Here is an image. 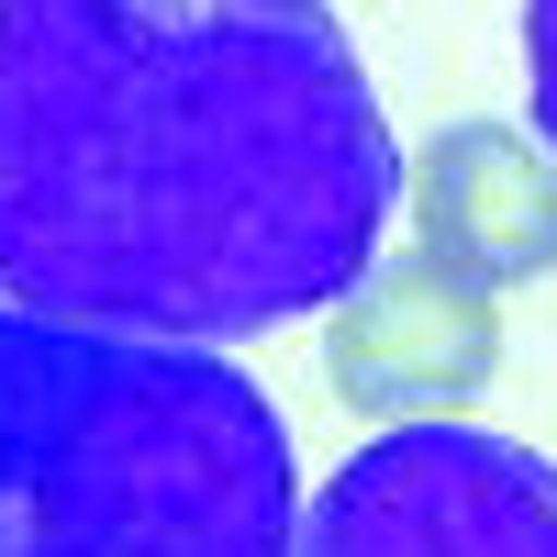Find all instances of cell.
<instances>
[{
	"label": "cell",
	"instance_id": "obj_4",
	"mask_svg": "<svg viewBox=\"0 0 557 557\" xmlns=\"http://www.w3.org/2000/svg\"><path fill=\"white\" fill-rule=\"evenodd\" d=\"M323 368L357 412L380 424H424L457 412L502 380V290H480L469 268H446L424 246H380L335 301H323Z\"/></svg>",
	"mask_w": 557,
	"mask_h": 557
},
{
	"label": "cell",
	"instance_id": "obj_6",
	"mask_svg": "<svg viewBox=\"0 0 557 557\" xmlns=\"http://www.w3.org/2000/svg\"><path fill=\"white\" fill-rule=\"evenodd\" d=\"M524 78H535V134L557 146V0H524Z\"/></svg>",
	"mask_w": 557,
	"mask_h": 557
},
{
	"label": "cell",
	"instance_id": "obj_2",
	"mask_svg": "<svg viewBox=\"0 0 557 557\" xmlns=\"http://www.w3.org/2000/svg\"><path fill=\"white\" fill-rule=\"evenodd\" d=\"M301 469L223 346L0 301V557H290Z\"/></svg>",
	"mask_w": 557,
	"mask_h": 557
},
{
	"label": "cell",
	"instance_id": "obj_5",
	"mask_svg": "<svg viewBox=\"0 0 557 557\" xmlns=\"http://www.w3.org/2000/svg\"><path fill=\"white\" fill-rule=\"evenodd\" d=\"M401 190H412V246L469 268L480 290H524L557 268V146L524 123H435Z\"/></svg>",
	"mask_w": 557,
	"mask_h": 557
},
{
	"label": "cell",
	"instance_id": "obj_1",
	"mask_svg": "<svg viewBox=\"0 0 557 557\" xmlns=\"http://www.w3.org/2000/svg\"><path fill=\"white\" fill-rule=\"evenodd\" d=\"M401 146L323 0H0V301L278 335L391 246Z\"/></svg>",
	"mask_w": 557,
	"mask_h": 557
},
{
	"label": "cell",
	"instance_id": "obj_3",
	"mask_svg": "<svg viewBox=\"0 0 557 557\" xmlns=\"http://www.w3.org/2000/svg\"><path fill=\"white\" fill-rule=\"evenodd\" d=\"M290 557H557V457L491 424H391L312 491Z\"/></svg>",
	"mask_w": 557,
	"mask_h": 557
}]
</instances>
